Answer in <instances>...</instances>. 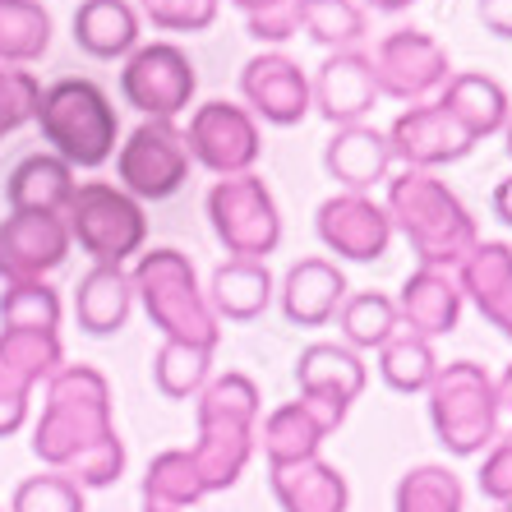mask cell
Segmentation results:
<instances>
[{
    "label": "cell",
    "instance_id": "10",
    "mask_svg": "<svg viewBox=\"0 0 512 512\" xmlns=\"http://www.w3.org/2000/svg\"><path fill=\"white\" fill-rule=\"evenodd\" d=\"M199 93V74L185 47L176 42H148L134 47L120 65V97L143 120H176Z\"/></svg>",
    "mask_w": 512,
    "mask_h": 512
},
{
    "label": "cell",
    "instance_id": "1",
    "mask_svg": "<svg viewBox=\"0 0 512 512\" xmlns=\"http://www.w3.org/2000/svg\"><path fill=\"white\" fill-rule=\"evenodd\" d=\"M33 457L79 489H107L125 476V443L111 416V383L97 365H60L47 379L33 425Z\"/></svg>",
    "mask_w": 512,
    "mask_h": 512
},
{
    "label": "cell",
    "instance_id": "50",
    "mask_svg": "<svg viewBox=\"0 0 512 512\" xmlns=\"http://www.w3.org/2000/svg\"><path fill=\"white\" fill-rule=\"evenodd\" d=\"M143 512H176V508H157V503H143Z\"/></svg>",
    "mask_w": 512,
    "mask_h": 512
},
{
    "label": "cell",
    "instance_id": "33",
    "mask_svg": "<svg viewBox=\"0 0 512 512\" xmlns=\"http://www.w3.org/2000/svg\"><path fill=\"white\" fill-rule=\"evenodd\" d=\"M393 512H466V485L453 466L420 462L397 480Z\"/></svg>",
    "mask_w": 512,
    "mask_h": 512
},
{
    "label": "cell",
    "instance_id": "36",
    "mask_svg": "<svg viewBox=\"0 0 512 512\" xmlns=\"http://www.w3.org/2000/svg\"><path fill=\"white\" fill-rule=\"evenodd\" d=\"M213 379V351L185 342H162L153 356V383L167 402H190L203 393V383Z\"/></svg>",
    "mask_w": 512,
    "mask_h": 512
},
{
    "label": "cell",
    "instance_id": "11",
    "mask_svg": "<svg viewBox=\"0 0 512 512\" xmlns=\"http://www.w3.org/2000/svg\"><path fill=\"white\" fill-rule=\"evenodd\" d=\"M370 65H374L379 97H393V102H406V107L434 102V97L443 93V84L453 79V65H448L443 42L420 33V28H393V33H383Z\"/></svg>",
    "mask_w": 512,
    "mask_h": 512
},
{
    "label": "cell",
    "instance_id": "7",
    "mask_svg": "<svg viewBox=\"0 0 512 512\" xmlns=\"http://www.w3.org/2000/svg\"><path fill=\"white\" fill-rule=\"evenodd\" d=\"M70 240L97 268H125L148 245V213L134 194H125L111 180H84L65 203Z\"/></svg>",
    "mask_w": 512,
    "mask_h": 512
},
{
    "label": "cell",
    "instance_id": "5",
    "mask_svg": "<svg viewBox=\"0 0 512 512\" xmlns=\"http://www.w3.org/2000/svg\"><path fill=\"white\" fill-rule=\"evenodd\" d=\"M37 130L51 143V153L65 167L97 171L107 167L120 148V116L116 102L97 79H56L37 97Z\"/></svg>",
    "mask_w": 512,
    "mask_h": 512
},
{
    "label": "cell",
    "instance_id": "26",
    "mask_svg": "<svg viewBox=\"0 0 512 512\" xmlns=\"http://www.w3.org/2000/svg\"><path fill=\"white\" fill-rule=\"evenodd\" d=\"M434 102H439L476 143L489 139V134H503V125H508V116H512L508 88H503L494 74H480V70L453 74Z\"/></svg>",
    "mask_w": 512,
    "mask_h": 512
},
{
    "label": "cell",
    "instance_id": "45",
    "mask_svg": "<svg viewBox=\"0 0 512 512\" xmlns=\"http://www.w3.org/2000/svg\"><path fill=\"white\" fill-rule=\"evenodd\" d=\"M489 208H494V217H499L503 227H512V176H503L499 185H494V194H489Z\"/></svg>",
    "mask_w": 512,
    "mask_h": 512
},
{
    "label": "cell",
    "instance_id": "3",
    "mask_svg": "<svg viewBox=\"0 0 512 512\" xmlns=\"http://www.w3.org/2000/svg\"><path fill=\"white\" fill-rule=\"evenodd\" d=\"M259 383L250 374L227 370L203 383V393L194 397V416H199V439H194L190 457L199 466L208 494L231 489L245 466H250L254 448H259Z\"/></svg>",
    "mask_w": 512,
    "mask_h": 512
},
{
    "label": "cell",
    "instance_id": "39",
    "mask_svg": "<svg viewBox=\"0 0 512 512\" xmlns=\"http://www.w3.org/2000/svg\"><path fill=\"white\" fill-rule=\"evenodd\" d=\"M10 512H88L84 489L60 471H37V476L19 480L10 499Z\"/></svg>",
    "mask_w": 512,
    "mask_h": 512
},
{
    "label": "cell",
    "instance_id": "31",
    "mask_svg": "<svg viewBox=\"0 0 512 512\" xmlns=\"http://www.w3.org/2000/svg\"><path fill=\"white\" fill-rule=\"evenodd\" d=\"M51 47V14L42 0H0V65H33Z\"/></svg>",
    "mask_w": 512,
    "mask_h": 512
},
{
    "label": "cell",
    "instance_id": "27",
    "mask_svg": "<svg viewBox=\"0 0 512 512\" xmlns=\"http://www.w3.org/2000/svg\"><path fill=\"white\" fill-rule=\"evenodd\" d=\"M74 190H79L74 167H65L56 153H28L5 180V203L10 213H65Z\"/></svg>",
    "mask_w": 512,
    "mask_h": 512
},
{
    "label": "cell",
    "instance_id": "43",
    "mask_svg": "<svg viewBox=\"0 0 512 512\" xmlns=\"http://www.w3.org/2000/svg\"><path fill=\"white\" fill-rule=\"evenodd\" d=\"M476 485L494 508L512 503V429L499 434V439L485 448V462H480V471H476Z\"/></svg>",
    "mask_w": 512,
    "mask_h": 512
},
{
    "label": "cell",
    "instance_id": "24",
    "mask_svg": "<svg viewBox=\"0 0 512 512\" xmlns=\"http://www.w3.org/2000/svg\"><path fill=\"white\" fill-rule=\"evenodd\" d=\"M296 383L305 397H319V402H333L342 411H351L360 393H365V383H370V370H365V360L360 351L342 342H314L300 351L296 360Z\"/></svg>",
    "mask_w": 512,
    "mask_h": 512
},
{
    "label": "cell",
    "instance_id": "28",
    "mask_svg": "<svg viewBox=\"0 0 512 512\" xmlns=\"http://www.w3.org/2000/svg\"><path fill=\"white\" fill-rule=\"evenodd\" d=\"M74 47L93 60H125L139 47V10L130 0H79Z\"/></svg>",
    "mask_w": 512,
    "mask_h": 512
},
{
    "label": "cell",
    "instance_id": "30",
    "mask_svg": "<svg viewBox=\"0 0 512 512\" xmlns=\"http://www.w3.org/2000/svg\"><path fill=\"white\" fill-rule=\"evenodd\" d=\"M277 296V282L268 273V263H245V259H227L208 282V305H213L217 323H250L259 319Z\"/></svg>",
    "mask_w": 512,
    "mask_h": 512
},
{
    "label": "cell",
    "instance_id": "29",
    "mask_svg": "<svg viewBox=\"0 0 512 512\" xmlns=\"http://www.w3.org/2000/svg\"><path fill=\"white\" fill-rule=\"evenodd\" d=\"M134 310V282L130 268H88L74 291V319L88 337H111L130 323Z\"/></svg>",
    "mask_w": 512,
    "mask_h": 512
},
{
    "label": "cell",
    "instance_id": "23",
    "mask_svg": "<svg viewBox=\"0 0 512 512\" xmlns=\"http://www.w3.org/2000/svg\"><path fill=\"white\" fill-rule=\"evenodd\" d=\"M323 167L342 185V194H370L374 185H383L388 171H393L388 134L365 125V120H360V125H342V130L328 139V148H323Z\"/></svg>",
    "mask_w": 512,
    "mask_h": 512
},
{
    "label": "cell",
    "instance_id": "12",
    "mask_svg": "<svg viewBox=\"0 0 512 512\" xmlns=\"http://www.w3.org/2000/svg\"><path fill=\"white\" fill-rule=\"evenodd\" d=\"M60 365H65L60 333L0 328V439H10L28 425L33 388L47 383Z\"/></svg>",
    "mask_w": 512,
    "mask_h": 512
},
{
    "label": "cell",
    "instance_id": "17",
    "mask_svg": "<svg viewBox=\"0 0 512 512\" xmlns=\"http://www.w3.org/2000/svg\"><path fill=\"white\" fill-rule=\"evenodd\" d=\"M388 148H393V162H402V167L439 171V167H453V162L471 157L476 139L439 102H425V107H406L388 125Z\"/></svg>",
    "mask_w": 512,
    "mask_h": 512
},
{
    "label": "cell",
    "instance_id": "13",
    "mask_svg": "<svg viewBox=\"0 0 512 512\" xmlns=\"http://www.w3.org/2000/svg\"><path fill=\"white\" fill-rule=\"evenodd\" d=\"M185 143H190L194 162L208 167L217 180L222 176H245V171H254V162L263 157L259 120H254L245 107H236V102H222V97L194 107Z\"/></svg>",
    "mask_w": 512,
    "mask_h": 512
},
{
    "label": "cell",
    "instance_id": "2",
    "mask_svg": "<svg viewBox=\"0 0 512 512\" xmlns=\"http://www.w3.org/2000/svg\"><path fill=\"white\" fill-rule=\"evenodd\" d=\"M383 208L393 217V231H402L420 268H443L453 273L457 263L480 245V227L471 208L457 199V190L439 171H411L402 167L397 176L383 180Z\"/></svg>",
    "mask_w": 512,
    "mask_h": 512
},
{
    "label": "cell",
    "instance_id": "15",
    "mask_svg": "<svg viewBox=\"0 0 512 512\" xmlns=\"http://www.w3.org/2000/svg\"><path fill=\"white\" fill-rule=\"evenodd\" d=\"M314 231H319L323 250L351 263L383 259L397 236L388 208L374 203L370 194H333V199H323L319 213H314Z\"/></svg>",
    "mask_w": 512,
    "mask_h": 512
},
{
    "label": "cell",
    "instance_id": "14",
    "mask_svg": "<svg viewBox=\"0 0 512 512\" xmlns=\"http://www.w3.org/2000/svg\"><path fill=\"white\" fill-rule=\"evenodd\" d=\"M240 97L254 120H268L277 130H291L314 111L310 74L300 70L286 51H259L240 70Z\"/></svg>",
    "mask_w": 512,
    "mask_h": 512
},
{
    "label": "cell",
    "instance_id": "48",
    "mask_svg": "<svg viewBox=\"0 0 512 512\" xmlns=\"http://www.w3.org/2000/svg\"><path fill=\"white\" fill-rule=\"evenodd\" d=\"M231 5H236V10H245V19H250V14H259L263 5H268V0H231Z\"/></svg>",
    "mask_w": 512,
    "mask_h": 512
},
{
    "label": "cell",
    "instance_id": "49",
    "mask_svg": "<svg viewBox=\"0 0 512 512\" xmlns=\"http://www.w3.org/2000/svg\"><path fill=\"white\" fill-rule=\"evenodd\" d=\"M503 148H508V157H512V116H508V125H503Z\"/></svg>",
    "mask_w": 512,
    "mask_h": 512
},
{
    "label": "cell",
    "instance_id": "34",
    "mask_svg": "<svg viewBox=\"0 0 512 512\" xmlns=\"http://www.w3.org/2000/svg\"><path fill=\"white\" fill-rule=\"evenodd\" d=\"M379 374L393 393H429V383L439 374V356H434V342L397 328L388 342L379 346Z\"/></svg>",
    "mask_w": 512,
    "mask_h": 512
},
{
    "label": "cell",
    "instance_id": "20",
    "mask_svg": "<svg viewBox=\"0 0 512 512\" xmlns=\"http://www.w3.org/2000/svg\"><path fill=\"white\" fill-rule=\"evenodd\" d=\"M346 296H351L346 273L333 259H323V254H310V259L291 263L282 286H277L282 314L296 323V328H323V323H333Z\"/></svg>",
    "mask_w": 512,
    "mask_h": 512
},
{
    "label": "cell",
    "instance_id": "9",
    "mask_svg": "<svg viewBox=\"0 0 512 512\" xmlns=\"http://www.w3.org/2000/svg\"><path fill=\"white\" fill-rule=\"evenodd\" d=\"M190 143L176 120H143L139 130L116 148V176L120 190L139 203H162L185 190L190 180Z\"/></svg>",
    "mask_w": 512,
    "mask_h": 512
},
{
    "label": "cell",
    "instance_id": "41",
    "mask_svg": "<svg viewBox=\"0 0 512 512\" xmlns=\"http://www.w3.org/2000/svg\"><path fill=\"white\" fill-rule=\"evenodd\" d=\"M139 19L162 33H203L217 19V0H139Z\"/></svg>",
    "mask_w": 512,
    "mask_h": 512
},
{
    "label": "cell",
    "instance_id": "35",
    "mask_svg": "<svg viewBox=\"0 0 512 512\" xmlns=\"http://www.w3.org/2000/svg\"><path fill=\"white\" fill-rule=\"evenodd\" d=\"M337 328H342V346H351V351H379L402 328L397 300L383 296V291H356V296L342 300Z\"/></svg>",
    "mask_w": 512,
    "mask_h": 512
},
{
    "label": "cell",
    "instance_id": "18",
    "mask_svg": "<svg viewBox=\"0 0 512 512\" xmlns=\"http://www.w3.org/2000/svg\"><path fill=\"white\" fill-rule=\"evenodd\" d=\"M342 420H346L342 406L300 393L296 402H282L277 411H268V420H263V429H259V448H263V457H268V466L310 462V457H319L323 439H328Z\"/></svg>",
    "mask_w": 512,
    "mask_h": 512
},
{
    "label": "cell",
    "instance_id": "25",
    "mask_svg": "<svg viewBox=\"0 0 512 512\" xmlns=\"http://www.w3.org/2000/svg\"><path fill=\"white\" fill-rule=\"evenodd\" d=\"M268 485L282 512H346L351 508V485L333 462L310 457V462L268 466Z\"/></svg>",
    "mask_w": 512,
    "mask_h": 512
},
{
    "label": "cell",
    "instance_id": "46",
    "mask_svg": "<svg viewBox=\"0 0 512 512\" xmlns=\"http://www.w3.org/2000/svg\"><path fill=\"white\" fill-rule=\"evenodd\" d=\"M494 388H499V406H503V411H512V365L503 370V379L494 383Z\"/></svg>",
    "mask_w": 512,
    "mask_h": 512
},
{
    "label": "cell",
    "instance_id": "47",
    "mask_svg": "<svg viewBox=\"0 0 512 512\" xmlns=\"http://www.w3.org/2000/svg\"><path fill=\"white\" fill-rule=\"evenodd\" d=\"M374 10H383V14H397V10H411L416 0H370Z\"/></svg>",
    "mask_w": 512,
    "mask_h": 512
},
{
    "label": "cell",
    "instance_id": "6",
    "mask_svg": "<svg viewBox=\"0 0 512 512\" xmlns=\"http://www.w3.org/2000/svg\"><path fill=\"white\" fill-rule=\"evenodd\" d=\"M429 425L434 439L453 457H480L489 443L499 439V388L476 360H453L439 365L429 383Z\"/></svg>",
    "mask_w": 512,
    "mask_h": 512
},
{
    "label": "cell",
    "instance_id": "51",
    "mask_svg": "<svg viewBox=\"0 0 512 512\" xmlns=\"http://www.w3.org/2000/svg\"><path fill=\"white\" fill-rule=\"evenodd\" d=\"M494 512H512V503H503V508H494Z\"/></svg>",
    "mask_w": 512,
    "mask_h": 512
},
{
    "label": "cell",
    "instance_id": "21",
    "mask_svg": "<svg viewBox=\"0 0 512 512\" xmlns=\"http://www.w3.org/2000/svg\"><path fill=\"white\" fill-rule=\"evenodd\" d=\"M462 300H471L494 328L512 342V245L508 240H480L453 268Z\"/></svg>",
    "mask_w": 512,
    "mask_h": 512
},
{
    "label": "cell",
    "instance_id": "38",
    "mask_svg": "<svg viewBox=\"0 0 512 512\" xmlns=\"http://www.w3.org/2000/svg\"><path fill=\"white\" fill-rule=\"evenodd\" d=\"M305 33L328 51H351L370 33V19L356 0H305Z\"/></svg>",
    "mask_w": 512,
    "mask_h": 512
},
{
    "label": "cell",
    "instance_id": "16",
    "mask_svg": "<svg viewBox=\"0 0 512 512\" xmlns=\"http://www.w3.org/2000/svg\"><path fill=\"white\" fill-rule=\"evenodd\" d=\"M74 240L60 213H10L0 222V277L5 282H47L70 259Z\"/></svg>",
    "mask_w": 512,
    "mask_h": 512
},
{
    "label": "cell",
    "instance_id": "42",
    "mask_svg": "<svg viewBox=\"0 0 512 512\" xmlns=\"http://www.w3.org/2000/svg\"><path fill=\"white\" fill-rule=\"evenodd\" d=\"M245 28H250L254 42H268V47L291 42V37H300V28H305V0H268L259 14L245 19Z\"/></svg>",
    "mask_w": 512,
    "mask_h": 512
},
{
    "label": "cell",
    "instance_id": "22",
    "mask_svg": "<svg viewBox=\"0 0 512 512\" xmlns=\"http://www.w3.org/2000/svg\"><path fill=\"white\" fill-rule=\"evenodd\" d=\"M397 319H402L406 333L425 337H448L462 323V286H457L453 273H443V268H416V273L402 282L397 291Z\"/></svg>",
    "mask_w": 512,
    "mask_h": 512
},
{
    "label": "cell",
    "instance_id": "40",
    "mask_svg": "<svg viewBox=\"0 0 512 512\" xmlns=\"http://www.w3.org/2000/svg\"><path fill=\"white\" fill-rule=\"evenodd\" d=\"M37 97H42V84L33 70L0 65V143L37 116Z\"/></svg>",
    "mask_w": 512,
    "mask_h": 512
},
{
    "label": "cell",
    "instance_id": "44",
    "mask_svg": "<svg viewBox=\"0 0 512 512\" xmlns=\"http://www.w3.org/2000/svg\"><path fill=\"white\" fill-rule=\"evenodd\" d=\"M476 10H480V24H485L489 33L512 42V0H476Z\"/></svg>",
    "mask_w": 512,
    "mask_h": 512
},
{
    "label": "cell",
    "instance_id": "19",
    "mask_svg": "<svg viewBox=\"0 0 512 512\" xmlns=\"http://www.w3.org/2000/svg\"><path fill=\"white\" fill-rule=\"evenodd\" d=\"M310 97L328 125H360L379 102V84H374V65L365 51H333L310 79Z\"/></svg>",
    "mask_w": 512,
    "mask_h": 512
},
{
    "label": "cell",
    "instance_id": "4",
    "mask_svg": "<svg viewBox=\"0 0 512 512\" xmlns=\"http://www.w3.org/2000/svg\"><path fill=\"white\" fill-rule=\"evenodd\" d=\"M130 282H134V300L143 305L148 323L162 333V342H185V346H199V351H217L222 323H217L213 305H208V291L199 286L190 254L171 250V245L143 250L130 268Z\"/></svg>",
    "mask_w": 512,
    "mask_h": 512
},
{
    "label": "cell",
    "instance_id": "8",
    "mask_svg": "<svg viewBox=\"0 0 512 512\" xmlns=\"http://www.w3.org/2000/svg\"><path fill=\"white\" fill-rule=\"evenodd\" d=\"M203 208H208L217 245H222L231 259L268 263V254H277V245H282L277 199H273V190H268V180L254 176V171L213 180Z\"/></svg>",
    "mask_w": 512,
    "mask_h": 512
},
{
    "label": "cell",
    "instance_id": "37",
    "mask_svg": "<svg viewBox=\"0 0 512 512\" xmlns=\"http://www.w3.org/2000/svg\"><path fill=\"white\" fill-rule=\"evenodd\" d=\"M60 291L51 282H5L0 296V328H24V333H60Z\"/></svg>",
    "mask_w": 512,
    "mask_h": 512
},
{
    "label": "cell",
    "instance_id": "52",
    "mask_svg": "<svg viewBox=\"0 0 512 512\" xmlns=\"http://www.w3.org/2000/svg\"><path fill=\"white\" fill-rule=\"evenodd\" d=\"M0 512H5V508H0Z\"/></svg>",
    "mask_w": 512,
    "mask_h": 512
},
{
    "label": "cell",
    "instance_id": "32",
    "mask_svg": "<svg viewBox=\"0 0 512 512\" xmlns=\"http://www.w3.org/2000/svg\"><path fill=\"white\" fill-rule=\"evenodd\" d=\"M203 499H208V485H203L190 448H167V453H157L148 462V471H143V503L185 512Z\"/></svg>",
    "mask_w": 512,
    "mask_h": 512
}]
</instances>
